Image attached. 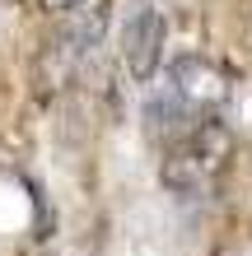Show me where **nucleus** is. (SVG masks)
Returning <instances> with one entry per match:
<instances>
[{
    "instance_id": "1",
    "label": "nucleus",
    "mask_w": 252,
    "mask_h": 256,
    "mask_svg": "<svg viewBox=\"0 0 252 256\" xmlns=\"http://www.w3.org/2000/svg\"><path fill=\"white\" fill-rule=\"evenodd\" d=\"M224 102H229L224 70L205 56H177L145 98V126L159 144H168L182 130L210 122V116H224Z\"/></svg>"
},
{
    "instance_id": "4",
    "label": "nucleus",
    "mask_w": 252,
    "mask_h": 256,
    "mask_svg": "<svg viewBox=\"0 0 252 256\" xmlns=\"http://www.w3.org/2000/svg\"><path fill=\"white\" fill-rule=\"evenodd\" d=\"M108 33V5H80L66 14V24L52 33V61H61L66 70L80 66L89 52L103 42Z\"/></svg>"
},
{
    "instance_id": "5",
    "label": "nucleus",
    "mask_w": 252,
    "mask_h": 256,
    "mask_svg": "<svg viewBox=\"0 0 252 256\" xmlns=\"http://www.w3.org/2000/svg\"><path fill=\"white\" fill-rule=\"evenodd\" d=\"M42 10H52V14H70V10H80V5H89V0H38Z\"/></svg>"
},
{
    "instance_id": "2",
    "label": "nucleus",
    "mask_w": 252,
    "mask_h": 256,
    "mask_svg": "<svg viewBox=\"0 0 252 256\" xmlns=\"http://www.w3.org/2000/svg\"><path fill=\"white\" fill-rule=\"evenodd\" d=\"M229 158H233V130L224 116H210V122L191 126L164 144L159 177L173 196H210L224 177Z\"/></svg>"
},
{
    "instance_id": "3",
    "label": "nucleus",
    "mask_w": 252,
    "mask_h": 256,
    "mask_svg": "<svg viewBox=\"0 0 252 256\" xmlns=\"http://www.w3.org/2000/svg\"><path fill=\"white\" fill-rule=\"evenodd\" d=\"M164 33H168V24L154 5H131V14L122 19L117 47H122V66L136 84H154L159 61H164Z\"/></svg>"
}]
</instances>
